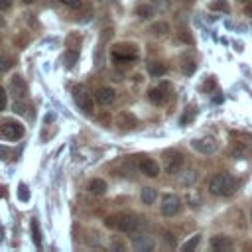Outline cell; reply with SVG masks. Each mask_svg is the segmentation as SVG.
Here are the masks:
<instances>
[{
    "instance_id": "6da1fadb",
    "label": "cell",
    "mask_w": 252,
    "mask_h": 252,
    "mask_svg": "<svg viewBox=\"0 0 252 252\" xmlns=\"http://www.w3.org/2000/svg\"><path fill=\"white\" fill-rule=\"evenodd\" d=\"M238 189V179L230 173H217L209 181V191L219 197H228Z\"/></svg>"
},
{
    "instance_id": "7a4b0ae2",
    "label": "cell",
    "mask_w": 252,
    "mask_h": 252,
    "mask_svg": "<svg viewBox=\"0 0 252 252\" xmlns=\"http://www.w3.org/2000/svg\"><path fill=\"white\" fill-rule=\"evenodd\" d=\"M104 224L120 232H134L140 226V217H136L134 213H116V215L106 217Z\"/></svg>"
},
{
    "instance_id": "3957f363",
    "label": "cell",
    "mask_w": 252,
    "mask_h": 252,
    "mask_svg": "<svg viewBox=\"0 0 252 252\" xmlns=\"http://www.w3.org/2000/svg\"><path fill=\"white\" fill-rule=\"evenodd\" d=\"M112 59L120 63H132L138 59V47L134 43H116L112 47Z\"/></svg>"
},
{
    "instance_id": "277c9868",
    "label": "cell",
    "mask_w": 252,
    "mask_h": 252,
    "mask_svg": "<svg viewBox=\"0 0 252 252\" xmlns=\"http://www.w3.org/2000/svg\"><path fill=\"white\" fill-rule=\"evenodd\" d=\"M24 124L22 122H16V120H6L0 124V140H8V142H14V140H20L24 136Z\"/></svg>"
},
{
    "instance_id": "5b68a950",
    "label": "cell",
    "mask_w": 252,
    "mask_h": 252,
    "mask_svg": "<svg viewBox=\"0 0 252 252\" xmlns=\"http://www.w3.org/2000/svg\"><path fill=\"white\" fill-rule=\"evenodd\" d=\"M183 163H185V158H183L181 152H177V150H167V152L163 154V167H165V173L173 175V173L181 171Z\"/></svg>"
},
{
    "instance_id": "8992f818",
    "label": "cell",
    "mask_w": 252,
    "mask_h": 252,
    "mask_svg": "<svg viewBox=\"0 0 252 252\" xmlns=\"http://www.w3.org/2000/svg\"><path fill=\"white\" fill-rule=\"evenodd\" d=\"M191 148H193L195 152L203 154V156H209V154H215V152L219 150V142H217L215 138H211V136L195 138V140L191 142Z\"/></svg>"
},
{
    "instance_id": "52a82bcc",
    "label": "cell",
    "mask_w": 252,
    "mask_h": 252,
    "mask_svg": "<svg viewBox=\"0 0 252 252\" xmlns=\"http://www.w3.org/2000/svg\"><path fill=\"white\" fill-rule=\"evenodd\" d=\"M161 215L163 217H173V215H177L179 213V209H181V201H179V197L177 195H163L161 197Z\"/></svg>"
},
{
    "instance_id": "ba28073f",
    "label": "cell",
    "mask_w": 252,
    "mask_h": 252,
    "mask_svg": "<svg viewBox=\"0 0 252 252\" xmlns=\"http://www.w3.org/2000/svg\"><path fill=\"white\" fill-rule=\"evenodd\" d=\"M167 89H169V83H161L159 87L150 89V91H148V100H150L152 104H156V106L163 104V102H165V98H167V94H165V91H167Z\"/></svg>"
},
{
    "instance_id": "9c48e42d",
    "label": "cell",
    "mask_w": 252,
    "mask_h": 252,
    "mask_svg": "<svg viewBox=\"0 0 252 252\" xmlns=\"http://www.w3.org/2000/svg\"><path fill=\"white\" fill-rule=\"evenodd\" d=\"M114 98H116V93H114V89H110V87H100V89H96V93H94V100H96L100 106H110V104L114 102Z\"/></svg>"
},
{
    "instance_id": "30bf717a",
    "label": "cell",
    "mask_w": 252,
    "mask_h": 252,
    "mask_svg": "<svg viewBox=\"0 0 252 252\" xmlns=\"http://www.w3.org/2000/svg\"><path fill=\"white\" fill-rule=\"evenodd\" d=\"M75 102L79 104V108H83L85 112H93V106H94V102H93V96L81 87V89H75Z\"/></svg>"
},
{
    "instance_id": "8fae6325",
    "label": "cell",
    "mask_w": 252,
    "mask_h": 252,
    "mask_svg": "<svg viewBox=\"0 0 252 252\" xmlns=\"http://www.w3.org/2000/svg\"><path fill=\"white\" fill-rule=\"evenodd\" d=\"M10 89H12V93H14L16 98H26L28 96V83L20 75H14L10 79Z\"/></svg>"
},
{
    "instance_id": "7c38bea8",
    "label": "cell",
    "mask_w": 252,
    "mask_h": 252,
    "mask_svg": "<svg viewBox=\"0 0 252 252\" xmlns=\"http://www.w3.org/2000/svg\"><path fill=\"white\" fill-rule=\"evenodd\" d=\"M140 171L144 173V175H148V177H158L159 175V163L156 161V159H152V158H144V159H140Z\"/></svg>"
},
{
    "instance_id": "4fadbf2b",
    "label": "cell",
    "mask_w": 252,
    "mask_h": 252,
    "mask_svg": "<svg viewBox=\"0 0 252 252\" xmlns=\"http://www.w3.org/2000/svg\"><path fill=\"white\" fill-rule=\"evenodd\" d=\"M116 122H118V126H120L122 130H132V128L138 126V118H136L132 112H128V110H122V112L118 114Z\"/></svg>"
},
{
    "instance_id": "5bb4252c",
    "label": "cell",
    "mask_w": 252,
    "mask_h": 252,
    "mask_svg": "<svg viewBox=\"0 0 252 252\" xmlns=\"http://www.w3.org/2000/svg\"><path fill=\"white\" fill-rule=\"evenodd\" d=\"M211 248L215 252H224V250L232 248V238H228L224 234H217V236L211 238Z\"/></svg>"
},
{
    "instance_id": "9a60e30c",
    "label": "cell",
    "mask_w": 252,
    "mask_h": 252,
    "mask_svg": "<svg viewBox=\"0 0 252 252\" xmlns=\"http://www.w3.org/2000/svg\"><path fill=\"white\" fill-rule=\"evenodd\" d=\"M132 246L134 250H142V252H148L154 248V240L150 236H134L132 238Z\"/></svg>"
},
{
    "instance_id": "2e32d148",
    "label": "cell",
    "mask_w": 252,
    "mask_h": 252,
    "mask_svg": "<svg viewBox=\"0 0 252 252\" xmlns=\"http://www.w3.org/2000/svg\"><path fill=\"white\" fill-rule=\"evenodd\" d=\"M150 32H152V35L163 37V35H167V33H169V24H167V22H163V20L154 22V24L150 26Z\"/></svg>"
},
{
    "instance_id": "e0dca14e",
    "label": "cell",
    "mask_w": 252,
    "mask_h": 252,
    "mask_svg": "<svg viewBox=\"0 0 252 252\" xmlns=\"http://www.w3.org/2000/svg\"><path fill=\"white\" fill-rule=\"evenodd\" d=\"M106 189H108V185H106V181L100 179V177H94V179L89 183V191H91L93 195H104Z\"/></svg>"
},
{
    "instance_id": "ac0fdd59",
    "label": "cell",
    "mask_w": 252,
    "mask_h": 252,
    "mask_svg": "<svg viewBox=\"0 0 252 252\" xmlns=\"http://www.w3.org/2000/svg\"><path fill=\"white\" fill-rule=\"evenodd\" d=\"M154 14H156L154 4H140V6L136 8V16H138L140 20H150Z\"/></svg>"
},
{
    "instance_id": "d6986e66",
    "label": "cell",
    "mask_w": 252,
    "mask_h": 252,
    "mask_svg": "<svg viewBox=\"0 0 252 252\" xmlns=\"http://www.w3.org/2000/svg\"><path fill=\"white\" fill-rule=\"evenodd\" d=\"M140 199L144 205H154V201L158 199V191L154 187H144L142 193H140Z\"/></svg>"
},
{
    "instance_id": "ffe728a7",
    "label": "cell",
    "mask_w": 252,
    "mask_h": 252,
    "mask_svg": "<svg viewBox=\"0 0 252 252\" xmlns=\"http://www.w3.org/2000/svg\"><path fill=\"white\" fill-rule=\"evenodd\" d=\"M165 65L163 63H159V61H150L148 63V73L152 75V77H161V75H165Z\"/></svg>"
},
{
    "instance_id": "44dd1931",
    "label": "cell",
    "mask_w": 252,
    "mask_h": 252,
    "mask_svg": "<svg viewBox=\"0 0 252 252\" xmlns=\"http://www.w3.org/2000/svg\"><path fill=\"white\" fill-rule=\"evenodd\" d=\"M199 242H201V234H193L185 244H181V250H185V252H189V250H195L197 246H199Z\"/></svg>"
},
{
    "instance_id": "7402d4cb",
    "label": "cell",
    "mask_w": 252,
    "mask_h": 252,
    "mask_svg": "<svg viewBox=\"0 0 252 252\" xmlns=\"http://www.w3.org/2000/svg\"><path fill=\"white\" fill-rule=\"evenodd\" d=\"M211 10H213V12H224V14H228V12H230V6H228L226 0H215V2L211 4Z\"/></svg>"
},
{
    "instance_id": "603a6c76",
    "label": "cell",
    "mask_w": 252,
    "mask_h": 252,
    "mask_svg": "<svg viewBox=\"0 0 252 252\" xmlns=\"http://www.w3.org/2000/svg\"><path fill=\"white\" fill-rule=\"evenodd\" d=\"M195 179H197V173L191 169V171H185V173L179 177V183H181V185H191Z\"/></svg>"
},
{
    "instance_id": "cb8c5ba5",
    "label": "cell",
    "mask_w": 252,
    "mask_h": 252,
    "mask_svg": "<svg viewBox=\"0 0 252 252\" xmlns=\"http://www.w3.org/2000/svg\"><path fill=\"white\" fill-rule=\"evenodd\" d=\"M32 232H33V242H35V246L39 248V246H41V232H39V224H37L35 219L32 220Z\"/></svg>"
},
{
    "instance_id": "d4e9b609",
    "label": "cell",
    "mask_w": 252,
    "mask_h": 252,
    "mask_svg": "<svg viewBox=\"0 0 252 252\" xmlns=\"http://www.w3.org/2000/svg\"><path fill=\"white\" fill-rule=\"evenodd\" d=\"M14 65V61H12V57H8V55H4V53H0V71H8L10 67Z\"/></svg>"
},
{
    "instance_id": "484cf974",
    "label": "cell",
    "mask_w": 252,
    "mask_h": 252,
    "mask_svg": "<svg viewBox=\"0 0 252 252\" xmlns=\"http://www.w3.org/2000/svg\"><path fill=\"white\" fill-rule=\"evenodd\" d=\"M77 59H79V53H77V51H73V49H71V51H67V53H65V63H67V67H73Z\"/></svg>"
},
{
    "instance_id": "4316f807",
    "label": "cell",
    "mask_w": 252,
    "mask_h": 252,
    "mask_svg": "<svg viewBox=\"0 0 252 252\" xmlns=\"http://www.w3.org/2000/svg\"><path fill=\"white\" fill-rule=\"evenodd\" d=\"M24 100H26V98H16V100H14V110H16L18 114H26V110H28V106H26Z\"/></svg>"
},
{
    "instance_id": "83f0119b",
    "label": "cell",
    "mask_w": 252,
    "mask_h": 252,
    "mask_svg": "<svg viewBox=\"0 0 252 252\" xmlns=\"http://www.w3.org/2000/svg\"><path fill=\"white\" fill-rule=\"evenodd\" d=\"M195 69H197V63H195V61H185V63H181V71H183L185 75H191Z\"/></svg>"
},
{
    "instance_id": "f1b7e54d",
    "label": "cell",
    "mask_w": 252,
    "mask_h": 252,
    "mask_svg": "<svg viewBox=\"0 0 252 252\" xmlns=\"http://www.w3.org/2000/svg\"><path fill=\"white\" fill-rule=\"evenodd\" d=\"M179 39L185 41V43H189V45L193 43V37H191V33L187 30H179Z\"/></svg>"
},
{
    "instance_id": "f546056e",
    "label": "cell",
    "mask_w": 252,
    "mask_h": 252,
    "mask_svg": "<svg viewBox=\"0 0 252 252\" xmlns=\"http://www.w3.org/2000/svg\"><path fill=\"white\" fill-rule=\"evenodd\" d=\"M195 112H197V110H195L193 106H191V108H187V112H185V116L181 118V124H187V122H189V120H191V118L195 116Z\"/></svg>"
},
{
    "instance_id": "4dcf8cb0",
    "label": "cell",
    "mask_w": 252,
    "mask_h": 252,
    "mask_svg": "<svg viewBox=\"0 0 252 252\" xmlns=\"http://www.w3.org/2000/svg\"><path fill=\"white\" fill-rule=\"evenodd\" d=\"M73 43H81V37H79L77 33H71V35L67 37V45H69V47H73Z\"/></svg>"
},
{
    "instance_id": "1f68e13d",
    "label": "cell",
    "mask_w": 252,
    "mask_h": 252,
    "mask_svg": "<svg viewBox=\"0 0 252 252\" xmlns=\"http://www.w3.org/2000/svg\"><path fill=\"white\" fill-rule=\"evenodd\" d=\"M20 199H22V201H28V199H30V193H28V187H26L24 183L20 185Z\"/></svg>"
},
{
    "instance_id": "d6a6232c",
    "label": "cell",
    "mask_w": 252,
    "mask_h": 252,
    "mask_svg": "<svg viewBox=\"0 0 252 252\" xmlns=\"http://www.w3.org/2000/svg\"><path fill=\"white\" fill-rule=\"evenodd\" d=\"M152 4H154V8L158 6L159 10H165V8L169 6V2H167V0H152Z\"/></svg>"
},
{
    "instance_id": "836d02e7",
    "label": "cell",
    "mask_w": 252,
    "mask_h": 252,
    "mask_svg": "<svg viewBox=\"0 0 252 252\" xmlns=\"http://www.w3.org/2000/svg\"><path fill=\"white\" fill-rule=\"evenodd\" d=\"M8 156H12V150L6 146H0V159H6Z\"/></svg>"
},
{
    "instance_id": "e575fe53",
    "label": "cell",
    "mask_w": 252,
    "mask_h": 252,
    "mask_svg": "<svg viewBox=\"0 0 252 252\" xmlns=\"http://www.w3.org/2000/svg\"><path fill=\"white\" fill-rule=\"evenodd\" d=\"M59 2H63V4L69 6V8H79V6H81V0H59Z\"/></svg>"
},
{
    "instance_id": "d590c367",
    "label": "cell",
    "mask_w": 252,
    "mask_h": 252,
    "mask_svg": "<svg viewBox=\"0 0 252 252\" xmlns=\"http://www.w3.org/2000/svg\"><path fill=\"white\" fill-rule=\"evenodd\" d=\"M6 108V91L0 87V110Z\"/></svg>"
},
{
    "instance_id": "8d00e7d4",
    "label": "cell",
    "mask_w": 252,
    "mask_h": 252,
    "mask_svg": "<svg viewBox=\"0 0 252 252\" xmlns=\"http://www.w3.org/2000/svg\"><path fill=\"white\" fill-rule=\"evenodd\" d=\"M12 6V0H0V12H4V10H8Z\"/></svg>"
},
{
    "instance_id": "74e56055",
    "label": "cell",
    "mask_w": 252,
    "mask_h": 252,
    "mask_svg": "<svg viewBox=\"0 0 252 252\" xmlns=\"http://www.w3.org/2000/svg\"><path fill=\"white\" fill-rule=\"evenodd\" d=\"M165 240H167V244H169V246H175V236H173V234L165 232Z\"/></svg>"
},
{
    "instance_id": "f35d334b",
    "label": "cell",
    "mask_w": 252,
    "mask_h": 252,
    "mask_svg": "<svg viewBox=\"0 0 252 252\" xmlns=\"http://www.w3.org/2000/svg\"><path fill=\"white\" fill-rule=\"evenodd\" d=\"M244 12H246V16H252V2H250V4L244 8Z\"/></svg>"
},
{
    "instance_id": "ab89813d",
    "label": "cell",
    "mask_w": 252,
    "mask_h": 252,
    "mask_svg": "<svg viewBox=\"0 0 252 252\" xmlns=\"http://www.w3.org/2000/svg\"><path fill=\"white\" fill-rule=\"evenodd\" d=\"M112 248H118V250H122V244H120V242H114V244H112Z\"/></svg>"
},
{
    "instance_id": "60d3db41",
    "label": "cell",
    "mask_w": 252,
    "mask_h": 252,
    "mask_svg": "<svg viewBox=\"0 0 252 252\" xmlns=\"http://www.w3.org/2000/svg\"><path fill=\"white\" fill-rule=\"evenodd\" d=\"M4 26H6V22H4V18L0 16V28H4Z\"/></svg>"
},
{
    "instance_id": "b9f144b4",
    "label": "cell",
    "mask_w": 252,
    "mask_h": 252,
    "mask_svg": "<svg viewBox=\"0 0 252 252\" xmlns=\"http://www.w3.org/2000/svg\"><path fill=\"white\" fill-rule=\"evenodd\" d=\"M22 2H24V4H32L33 0H22Z\"/></svg>"
},
{
    "instance_id": "7bdbcfd3",
    "label": "cell",
    "mask_w": 252,
    "mask_h": 252,
    "mask_svg": "<svg viewBox=\"0 0 252 252\" xmlns=\"http://www.w3.org/2000/svg\"><path fill=\"white\" fill-rule=\"evenodd\" d=\"M240 2H250V0H240Z\"/></svg>"
},
{
    "instance_id": "ee69618b",
    "label": "cell",
    "mask_w": 252,
    "mask_h": 252,
    "mask_svg": "<svg viewBox=\"0 0 252 252\" xmlns=\"http://www.w3.org/2000/svg\"><path fill=\"white\" fill-rule=\"evenodd\" d=\"M250 220H252V213H250Z\"/></svg>"
},
{
    "instance_id": "f6af8a7d",
    "label": "cell",
    "mask_w": 252,
    "mask_h": 252,
    "mask_svg": "<svg viewBox=\"0 0 252 252\" xmlns=\"http://www.w3.org/2000/svg\"><path fill=\"white\" fill-rule=\"evenodd\" d=\"M96 2H102V0H96Z\"/></svg>"
}]
</instances>
